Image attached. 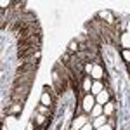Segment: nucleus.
Masks as SVG:
<instances>
[{
    "instance_id": "obj_4",
    "label": "nucleus",
    "mask_w": 130,
    "mask_h": 130,
    "mask_svg": "<svg viewBox=\"0 0 130 130\" xmlns=\"http://www.w3.org/2000/svg\"><path fill=\"white\" fill-rule=\"evenodd\" d=\"M90 76L95 82H102L104 80V68H102L101 64H94V70L90 73Z\"/></svg>"
},
{
    "instance_id": "obj_6",
    "label": "nucleus",
    "mask_w": 130,
    "mask_h": 130,
    "mask_svg": "<svg viewBox=\"0 0 130 130\" xmlns=\"http://www.w3.org/2000/svg\"><path fill=\"white\" fill-rule=\"evenodd\" d=\"M92 85H94V82H92V76L85 75V76L82 78V90H83V94H90V90H92Z\"/></svg>"
},
{
    "instance_id": "obj_16",
    "label": "nucleus",
    "mask_w": 130,
    "mask_h": 130,
    "mask_svg": "<svg viewBox=\"0 0 130 130\" xmlns=\"http://www.w3.org/2000/svg\"><path fill=\"white\" fill-rule=\"evenodd\" d=\"M97 130H113V125H109V123H106V125H102V127H99Z\"/></svg>"
},
{
    "instance_id": "obj_5",
    "label": "nucleus",
    "mask_w": 130,
    "mask_h": 130,
    "mask_svg": "<svg viewBox=\"0 0 130 130\" xmlns=\"http://www.w3.org/2000/svg\"><path fill=\"white\" fill-rule=\"evenodd\" d=\"M40 104L47 106V108H54V95L49 94L47 90H43L42 95H40Z\"/></svg>"
},
{
    "instance_id": "obj_3",
    "label": "nucleus",
    "mask_w": 130,
    "mask_h": 130,
    "mask_svg": "<svg viewBox=\"0 0 130 130\" xmlns=\"http://www.w3.org/2000/svg\"><path fill=\"white\" fill-rule=\"evenodd\" d=\"M111 101V92L108 89H104L101 94L95 95V104H99V106H104V104H108Z\"/></svg>"
},
{
    "instance_id": "obj_11",
    "label": "nucleus",
    "mask_w": 130,
    "mask_h": 130,
    "mask_svg": "<svg viewBox=\"0 0 130 130\" xmlns=\"http://www.w3.org/2000/svg\"><path fill=\"white\" fill-rule=\"evenodd\" d=\"M102 113H104L106 116H113V113H115V102L109 101L108 104H104V106H102Z\"/></svg>"
},
{
    "instance_id": "obj_19",
    "label": "nucleus",
    "mask_w": 130,
    "mask_h": 130,
    "mask_svg": "<svg viewBox=\"0 0 130 130\" xmlns=\"http://www.w3.org/2000/svg\"><path fill=\"white\" fill-rule=\"evenodd\" d=\"M2 130H7V127H5V125H2Z\"/></svg>"
},
{
    "instance_id": "obj_8",
    "label": "nucleus",
    "mask_w": 130,
    "mask_h": 130,
    "mask_svg": "<svg viewBox=\"0 0 130 130\" xmlns=\"http://www.w3.org/2000/svg\"><path fill=\"white\" fill-rule=\"evenodd\" d=\"M108 121H109V116H106V115H101V116H97V118L94 120L92 127H94V128H99V127H102V125H106Z\"/></svg>"
},
{
    "instance_id": "obj_7",
    "label": "nucleus",
    "mask_w": 130,
    "mask_h": 130,
    "mask_svg": "<svg viewBox=\"0 0 130 130\" xmlns=\"http://www.w3.org/2000/svg\"><path fill=\"white\" fill-rule=\"evenodd\" d=\"M85 125H87V116H76L75 120L71 121V130H80Z\"/></svg>"
},
{
    "instance_id": "obj_14",
    "label": "nucleus",
    "mask_w": 130,
    "mask_h": 130,
    "mask_svg": "<svg viewBox=\"0 0 130 130\" xmlns=\"http://www.w3.org/2000/svg\"><path fill=\"white\" fill-rule=\"evenodd\" d=\"M92 70H94V64H92V62H85V64H83V75H89L90 76Z\"/></svg>"
},
{
    "instance_id": "obj_17",
    "label": "nucleus",
    "mask_w": 130,
    "mask_h": 130,
    "mask_svg": "<svg viewBox=\"0 0 130 130\" xmlns=\"http://www.w3.org/2000/svg\"><path fill=\"white\" fill-rule=\"evenodd\" d=\"M92 128H94V127H92L90 123H87V125H85V127H82L80 130H92Z\"/></svg>"
},
{
    "instance_id": "obj_10",
    "label": "nucleus",
    "mask_w": 130,
    "mask_h": 130,
    "mask_svg": "<svg viewBox=\"0 0 130 130\" xmlns=\"http://www.w3.org/2000/svg\"><path fill=\"white\" fill-rule=\"evenodd\" d=\"M104 89H106V87H104V83H102V82H94L90 94H92V95H97V94H101V92H102Z\"/></svg>"
},
{
    "instance_id": "obj_15",
    "label": "nucleus",
    "mask_w": 130,
    "mask_h": 130,
    "mask_svg": "<svg viewBox=\"0 0 130 130\" xmlns=\"http://www.w3.org/2000/svg\"><path fill=\"white\" fill-rule=\"evenodd\" d=\"M121 57H123V61H127V64L130 62V50L128 49H123L121 50Z\"/></svg>"
},
{
    "instance_id": "obj_2",
    "label": "nucleus",
    "mask_w": 130,
    "mask_h": 130,
    "mask_svg": "<svg viewBox=\"0 0 130 130\" xmlns=\"http://www.w3.org/2000/svg\"><path fill=\"white\" fill-rule=\"evenodd\" d=\"M80 102H82V109H83V113H90V111L94 109V106H95V95L85 94V95L80 99Z\"/></svg>"
},
{
    "instance_id": "obj_9",
    "label": "nucleus",
    "mask_w": 130,
    "mask_h": 130,
    "mask_svg": "<svg viewBox=\"0 0 130 130\" xmlns=\"http://www.w3.org/2000/svg\"><path fill=\"white\" fill-rule=\"evenodd\" d=\"M21 111H23V104H18V102H12L9 106V109H7V115H21Z\"/></svg>"
},
{
    "instance_id": "obj_13",
    "label": "nucleus",
    "mask_w": 130,
    "mask_h": 130,
    "mask_svg": "<svg viewBox=\"0 0 130 130\" xmlns=\"http://www.w3.org/2000/svg\"><path fill=\"white\" fill-rule=\"evenodd\" d=\"M90 115H92L94 118H97V116H101V115H104V113H102V106L95 104V106H94V109L90 111Z\"/></svg>"
},
{
    "instance_id": "obj_18",
    "label": "nucleus",
    "mask_w": 130,
    "mask_h": 130,
    "mask_svg": "<svg viewBox=\"0 0 130 130\" xmlns=\"http://www.w3.org/2000/svg\"><path fill=\"white\" fill-rule=\"evenodd\" d=\"M127 71H128V73H130V62H128V64H127Z\"/></svg>"
},
{
    "instance_id": "obj_1",
    "label": "nucleus",
    "mask_w": 130,
    "mask_h": 130,
    "mask_svg": "<svg viewBox=\"0 0 130 130\" xmlns=\"http://www.w3.org/2000/svg\"><path fill=\"white\" fill-rule=\"evenodd\" d=\"M33 80H35V73L16 75L14 80H12V87H18V85H33Z\"/></svg>"
},
{
    "instance_id": "obj_12",
    "label": "nucleus",
    "mask_w": 130,
    "mask_h": 130,
    "mask_svg": "<svg viewBox=\"0 0 130 130\" xmlns=\"http://www.w3.org/2000/svg\"><path fill=\"white\" fill-rule=\"evenodd\" d=\"M99 18H106V19H104V23H106V24H111V23H115L113 16H111L108 10H102V12H99Z\"/></svg>"
}]
</instances>
